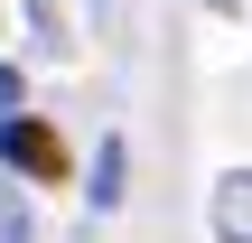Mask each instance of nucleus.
<instances>
[{
	"instance_id": "1",
	"label": "nucleus",
	"mask_w": 252,
	"mask_h": 243,
	"mask_svg": "<svg viewBox=\"0 0 252 243\" xmlns=\"http://www.w3.org/2000/svg\"><path fill=\"white\" fill-rule=\"evenodd\" d=\"M0 169H9V178H37V187H65L75 159H65V140H56L37 112H9V122H0Z\"/></svg>"
},
{
	"instance_id": "2",
	"label": "nucleus",
	"mask_w": 252,
	"mask_h": 243,
	"mask_svg": "<svg viewBox=\"0 0 252 243\" xmlns=\"http://www.w3.org/2000/svg\"><path fill=\"white\" fill-rule=\"evenodd\" d=\"M206 225H215V243H252V169H224V178H215Z\"/></svg>"
},
{
	"instance_id": "3",
	"label": "nucleus",
	"mask_w": 252,
	"mask_h": 243,
	"mask_svg": "<svg viewBox=\"0 0 252 243\" xmlns=\"http://www.w3.org/2000/svg\"><path fill=\"white\" fill-rule=\"evenodd\" d=\"M122 169H131V150H122V140H103V150H94V187H84V197H94V206H122Z\"/></svg>"
},
{
	"instance_id": "4",
	"label": "nucleus",
	"mask_w": 252,
	"mask_h": 243,
	"mask_svg": "<svg viewBox=\"0 0 252 243\" xmlns=\"http://www.w3.org/2000/svg\"><path fill=\"white\" fill-rule=\"evenodd\" d=\"M0 243H28V206H19V187H0Z\"/></svg>"
},
{
	"instance_id": "5",
	"label": "nucleus",
	"mask_w": 252,
	"mask_h": 243,
	"mask_svg": "<svg viewBox=\"0 0 252 243\" xmlns=\"http://www.w3.org/2000/svg\"><path fill=\"white\" fill-rule=\"evenodd\" d=\"M19 112V66H0V122Z\"/></svg>"
},
{
	"instance_id": "6",
	"label": "nucleus",
	"mask_w": 252,
	"mask_h": 243,
	"mask_svg": "<svg viewBox=\"0 0 252 243\" xmlns=\"http://www.w3.org/2000/svg\"><path fill=\"white\" fill-rule=\"evenodd\" d=\"M215 9H243V0H215Z\"/></svg>"
}]
</instances>
